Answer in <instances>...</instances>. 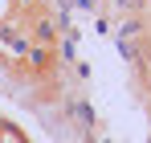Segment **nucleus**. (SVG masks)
Masks as SVG:
<instances>
[{"label":"nucleus","mask_w":151,"mask_h":143,"mask_svg":"<svg viewBox=\"0 0 151 143\" xmlns=\"http://www.w3.org/2000/svg\"><path fill=\"white\" fill-rule=\"evenodd\" d=\"M119 8L131 12V17H139V12H143V0H119Z\"/></svg>","instance_id":"5"},{"label":"nucleus","mask_w":151,"mask_h":143,"mask_svg":"<svg viewBox=\"0 0 151 143\" xmlns=\"http://www.w3.org/2000/svg\"><path fill=\"white\" fill-rule=\"evenodd\" d=\"M0 49H4V53H12V57H29L33 41H29V33L21 29V25L4 21V25H0Z\"/></svg>","instance_id":"1"},{"label":"nucleus","mask_w":151,"mask_h":143,"mask_svg":"<svg viewBox=\"0 0 151 143\" xmlns=\"http://www.w3.org/2000/svg\"><path fill=\"white\" fill-rule=\"evenodd\" d=\"M139 33H143V21H139V17H127V21H123V29H119V37H123V41L139 37Z\"/></svg>","instance_id":"4"},{"label":"nucleus","mask_w":151,"mask_h":143,"mask_svg":"<svg viewBox=\"0 0 151 143\" xmlns=\"http://www.w3.org/2000/svg\"><path fill=\"white\" fill-rule=\"evenodd\" d=\"M29 41H33V45H41V49H49L53 41H57V29H53V21H49V17H37V21H33V33H29Z\"/></svg>","instance_id":"2"},{"label":"nucleus","mask_w":151,"mask_h":143,"mask_svg":"<svg viewBox=\"0 0 151 143\" xmlns=\"http://www.w3.org/2000/svg\"><path fill=\"white\" fill-rule=\"evenodd\" d=\"M29 66H33V70H45V66H49V49H41V45H33L29 49V57H25Z\"/></svg>","instance_id":"3"}]
</instances>
